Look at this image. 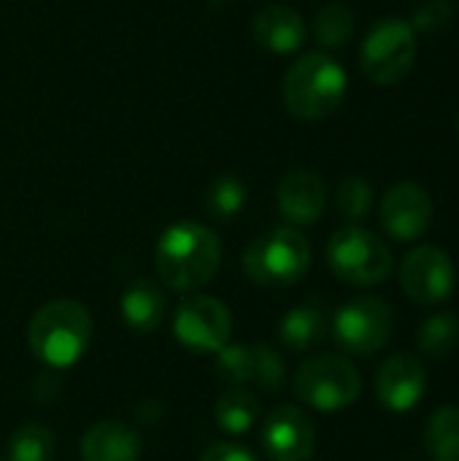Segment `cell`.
Wrapping results in <instances>:
<instances>
[{
  "instance_id": "2e32d148",
  "label": "cell",
  "mask_w": 459,
  "mask_h": 461,
  "mask_svg": "<svg viewBox=\"0 0 459 461\" xmlns=\"http://www.w3.org/2000/svg\"><path fill=\"white\" fill-rule=\"evenodd\" d=\"M252 35L273 54H292L306 41V22L289 5H265L252 22Z\"/></svg>"
},
{
  "instance_id": "7a4b0ae2",
  "label": "cell",
  "mask_w": 459,
  "mask_h": 461,
  "mask_svg": "<svg viewBox=\"0 0 459 461\" xmlns=\"http://www.w3.org/2000/svg\"><path fill=\"white\" fill-rule=\"evenodd\" d=\"M346 97V70L325 51L295 59L284 76V105L295 119L319 122Z\"/></svg>"
},
{
  "instance_id": "44dd1931",
  "label": "cell",
  "mask_w": 459,
  "mask_h": 461,
  "mask_svg": "<svg viewBox=\"0 0 459 461\" xmlns=\"http://www.w3.org/2000/svg\"><path fill=\"white\" fill-rule=\"evenodd\" d=\"M257 416H260V400L246 386H233L230 392H225L219 397V402L214 408L216 424L230 435H241V432L252 429Z\"/></svg>"
},
{
  "instance_id": "484cf974",
  "label": "cell",
  "mask_w": 459,
  "mask_h": 461,
  "mask_svg": "<svg viewBox=\"0 0 459 461\" xmlns=\"http://www.w3.org/2000/svg\"><path fill=\"white\" fill-rule=\"evenodd\" d=\"M335 205H338L344 219L363 221L371 213V208H373V186L365 178H360V176H349V178H344L338 184Z\"/></svg>"
},
{
  "instance_id": "7c38bea8",
  "label": "cell",
  "mask_w": 459,
  "mask_h": 461,
  "mask_svg": "<svg viewBox=\"0 0 459 461\" xmlns=\"http://www.w3.org/2000/svg\"><path fill=\"white\" fill-rule=\"evenodd\" d=\"M379 221L384 232L400 243H411L422 238L433 221L430 194L419 184H411V181H400L390 186L387 194L381 197Z\"/></svg>"
},
{
  "instance_id": "e0dca14e",
  "label": "cell",
  "mask_w": 459,
  "mask_h": 461,
  "mask_svg": "<svg viewBox=\"0 0 459 461\" xmlns=\"http://www.w3.org/2000/svg\"><path fill=\"white\" fill-rule=\"evenodd\" d=\"M81 459L138 461L141 459V438L124 421H116V419L97 421L81 438Z\"/></svg>"
},
{
  "instance_id": "cb8c5ba5",
  "label": "cell",
  "mask_w": 459,
  "mask_h": 461,
  "mask_svg": "<svg viewBox=\"0 0 459 461\" xmlns=\"http://www.w3.org/2000/svg\"><path fill=\"white\" fill-rule=\"evenodd\" d=\"M354 35V14L349 5L333 0L322 5L314 16V38L325 49H341L352 41Z\"/></svg>"
},
{
  "instance_id": "603a6c76",
  "label": "cell",
  "mask_w": 459,
  "mask_h": 461,
  "mask_svg": "<svg viewBox=\"0 0 459 461\" xmlns=\"http://www.w3.org/2000/svg\"><path fill=\"white\" fill-rule=\"evenodd\" d=\"M243 205H246V184L238 176L222 173L208 184V189H206V211H208L211 219L230 221L243 211Z\"/></svg>"
},
{
  "instance_id": "9c48e42d",
  "label": "cell",
  "mask_w": 459,
  "mask_h": 461,
  "mask_svg": "<svg viewBox=\"0 0 459 461\" xmlns=\"http://www.w3.org/2000/svg\"><path fill=\"white\" fill-rule=\"evenodd\" d=\"M173 335L181 346L200 354H216L233 335V316L225 303L208 294H192L179 303Z\"/></svg>"
},
{
  "instance_id": "277c9868",
  "label": "cell",
  "mask_w": 459,
  "mask_h": 461,
  "mask_svg": "<svg viewBox=\"0 0 459 461\" xmlns=\"http://www.w3.org/2000/svg\"><path fill=\"white\" fill-rule=\"evenodd\" d=\"M311 267V243L295 227H273L257 235L243 251V273L262 289L298 284Z\"/></svg>"
},
{
  "instance_id": "f546056e",
  "label": "cell",
  "mask_w": 459,
  "mask_h": 461,
  "mask_svg": "<svg viewBox=\"0 0 459 461\" xmlns=\"http://www.w3.org/2000/svg\"><path fill=\"white\" fill-rule=\"evenodd\" d=\"M0 461H3V459H0Z\"/></svg>"
},
{
  "instance_id": "3957f363",
  "label": "cell",
  "mask_w": 459,
  "mask_h": 461,
  "mask_svg": "<svg viewBox=\"0 0 459 461\" xmlns=\"http://www.w3.org/2000/svg\"><path fill=\"white\" fill-rule=\"evenodd\" d=\"M27 340L32 354L49 367L76 365L92 340V316L76 300L46 303L30 321Z\"/></svg>"
},
{
  "instance_id": "83f0119b",
  "label": "cell",
  "mask_w": 459,
  "mask_h": 461,
  "mask_svg": "<svg viewBox=\"0 0 459 461\" xmlns=\"http://www.w3.org/2000/svg\"><path fill=\"white\" fill-rule=\"evenodd\" d=\"M200 461H260L249 448L238 446V443H219L214 448H208Z\"/></svg>"
},
{
  "instance_id": "d4e9b609",
  "label": "cell",
  "mask_w": 459,
  "mask_h": 461,
  "mask_svg": "<svg viewBox=\"0 0 459 461\" xmlns=\"http://www.w3.org/2000/svg\"><path fill=\"white\" fill-rule=\"evenodd\" d=\"M54 432L43 424H22L8 440V461H51Z\"/></svg>"
},
{
  "instance_id": "d6986e66",
  "label": "cell",
  "mask_w": 459,
  "mask_h": 461,
  "mask_svg": "<svg viewBox=\"0 0 459 461\" xmlns=\"http://www.w3.org/2000/svg\"><path fill=\"white\" fill-rule=\"evenodd\" d=\"M279 338L292 351H311V348H317L327 338V319L314 305L292 308L279 321Z\"/></svg>"
},
{
  "instance_id": "8fae6325",
  "label": "cell",
  "mask_w": 459,
  "mask_h": 461,
  "mask_svg": "<svg viewBox=\"0 0 459 461\" xmlns=\"http://www.w3.org/2000/svg\"><path fill=\"white\" fill-rule=\"evenodd\" d=\"M216 373L235 386L279 392L287 378V365L271 346H225L216 351Z\"/></svg>"
},
{
  "instance_id": "5bb4252c",
  "label": "cell",
  "mask_w": 459,
  "mask_h": 461,
  "mask_svg": "<svg viewBox=\"0 0 459 461\" xmlns=\"http://www.w3.org/2000/svg\"><path fill=\"white\" fill-rule=\"evenodd\" d=\"M425 392L427 373L414 354H392L376 373V397L392 413L414 411Z\"/></svg>"
},
{
  "instance_id": "f1b7e54d",
  "label": "cell",
  "mask_w": 459,
  "mask_h": 461,
  "mask_svg": "<svg viewBox=\"0 0 459 461\" xmlns=\"http://www.w3.org/2000/svg\"><path fill=\"white\" fill-rule=\"evenodd\" d=\"M457 130H459V122H457Z\"/></svg>"
},
{
  "instance_id": "52a82bcc",
  "label": "cell",
  "mask_w": 459,
  "mask_h": 461,
  "mask_svg": "<svg viewBox=\"0 0 459 461\" xmlns=\"http://www.w3.org/2000/svg\"><path fill=\"white\" fill-rule=\"evenodd\" d=\"M363 392L357 367L335 354H319L300 365L295 375V394L308 408L333 413L354 405Z\"/></svg>"
},
{
  "instance_id": "6da1fadb",
  "label": "cell",
  "mask_w": 459,
  "mask_h": 461,
  "mask_svg": "<svg viewBox=\"0 0 459 461\" xmlns=\"http://www.w3.org/2000/svg\"><path fill=\"white\" fill-rule=\"evenodd\" d=\"M222 262V243L214 230L197 221L170 224L154 249V265L168 289L195 292L206 286Z\"/></svg>"
},
{
  "instance_id": "7402d4cb",
  "label": "cell",
  "mask_w": 459,
  "mask_h": 461,
  "mask_svg": "<svg viewBox=\"0 0 459 461\" xmlns=\"http://www.w3.org/2000/svg\"><path fill=\"white\" fill-rule=\"evenodd\" d=\"M459 338V324L457 316L444 311V313H436L430 319H425L419 324V332H417V348L422 357L427 359H444L454 351V343Z\"/></svg>"
},
{
  "instance_id": "9a60e30c",
  "label": "cell",
  "mask_w": 459,
  "mask_h": 461,
  "mask_svg": "<svg viewBox=\"0 0 459 461\" xmlns=\"http://www.w3.org/2000/svg\"><path fill=\"white\" fill-rule=\"evenodd\" d=\"M276 203H279V213L289 224L295 227L317 224L327 205L325 181L314 170H306V167L289 170L276 186Z\"/></svg>"
},
{
  "instance_id": "4fadbf2b",
  "label": "cell",
  "mask_w": 459,
  "mask_h": 461,
  "mask_svg": "<svg viewBox=\"0 0 459 461\" xmlns=\"http://www.w3.org/2000/svg\"><path fill=\"white\" fill-rule=\"evenodd\" d=\"M262 448L273 461H308L317 448V432L311 419L292 405H281L268 413L260 432Z\"/></svg>"
},
{
  "instance_id": "5b68a950",
  "label": "cell",
  "mask_w": 459,
  "mask_h": 461,
  "mask_svg": "<svg viewBox=\"0 0 459 461\" xmlns=\"http://www.w3.org/2000/svg\"><path fill=\"white\" fill-rule=\"evenodd\" d=\"M330 270L352 286H379L392 273L390 246L360 224H346L333 232L327 243Z\"/></svg>"
},
{
  "instance_id": "ffe728a7",
  "label": "cell",
  "mask_w": 459,
  "mask_h": 461,
  "mask_svg": "<svg viewBox=\"0 0 459 461\" xmlns=\"http://www.w3.org/2000/svg\"><path fill=\"white\" fill-rule=\"evenodd\" d=\"M425 451L433 461H459V408H438L425 427Z\"/></svg>"
},
{
  "instance_id": "8992f818",
  "label": "cell",
  "mask_w": 459,
  "mask_h": 461,
  "mask_svg": "<svg viewBox=\"0 0 459 461\" xmlns=\"http://www.w3.org/2000/svg\"><path fill=\"white\" fill-rule=\"evenodd\" d=\"M417 51L419 43L411 22L398 16H384L373 22V27L368 30L360 49V65L363 73L376 86H395L411 73L417 62Z\"/></svg>"
},
{
  "instance_id": "ac0fdd59",
  "label": "cell",
  "mask_w": 459,
  "mask_h": 461,
  "mask_svg": "<svg viewBox=\"0 0 459 461\" xmlns=\"http://www.w3.org/2000/svg\"><path fill=\"white\" fill-rule=\"evenodd\" d=\"M168 313V297L162 286L151 278H138L127 286L122 297V319L130 332L149 335L154 332Z\"/></svg>"
},
{
  "instance_id": "ba28073f",
  "label": "cell",
  "mask_w": 459,
  "mask_h": 461,
  "mask_svg": "<svg viewBox=\"0 0 459 461\" xmlns=\"http://www.w3.org/2000/svg\"><path fill=\"white\" fill-rule=\"evenodd\" d=\"M395 330L392 308L381 297H354L338 308L333 319V340L352 357H371L381 351Z\"/></svg>"
},
{
  "instance_id": "30bf717a",
  "label": "cell",
  "mask_w": 459,
  "mask_h": 461,
  "mask_svg": "<svg viewBox=\"0 0 459 461\" xmlns=\"http://www.w3.org/2000/svg\"><path fill=\"white\" fill-rule=\"evenodd\" d=\"M400 286L419 305H438L454 292V265L438 246H417L403 257Z\"/></svg>"
},
{
  "instance_id": "4316f807",
  "label": "cell",
  "mask_w": 459,
  "mask_h": 461,
  "mask_svg": "<svg viewBox=\"0 0 459 461\" xmlns=\"http://www.w3.org/2000/svg\"><path fill=\"white\" fill-rule=\"evenodd\" d=\"M452 22H454V5H452V0H419L414 5L411 27L417 32L438 35V32L449 30Z\"/></svg>"
}]
</instances>
